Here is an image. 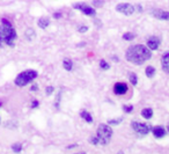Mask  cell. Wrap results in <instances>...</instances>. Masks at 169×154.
Returning a JSON list of instances; mask_svg holds the SVG:
<instances>
[{
	"mask_svg": "<svg viewBox=\"0 0 169 154\" xmlns=\"http://www.w3.org/2000/svg\"><path fill=\"white\" fill-rule=\"evenodd\" d=\"M12 150L14 151L15 153H20V152L22 151V145H21V144H14V145L12 146Z\"/></svg>",
	"mask_w": 169,
	"mask_h": 154,
	"instance_id": "cell-21",
	"label": "cell"
},
{
	"mask_svg": "<svg viewBox=\"0 0 169 154\" xmlns=\"http://www.w3.org/2000/svg\"><path fill=\"white\" fill-rule=\"evenodd\" d=\"M141 116L144 118H146V120H150L152 118V116H153V110L151 108H145L141 110Z\"/></svg>",
	"mask_w": 169,
	"mask_h": 154,
	"instance_id": "cell-15",
	"label": "cell"
},
{
	"mask_svg": "<svg viewBox=\"0 0 169 154\" xmlns=\"http://www.w3.org/2000/svg\"><path fill=\"white\" fill-rule=\"evenodd\" d=\"M136 8L138 9L139 13H141V12H142V7H141V6H140V5H137V6H136Z\"/></svg>",
	"mask_w": 169,
	"mask_h": 154,
	"instance_id": "cell-33",
	"label": "cell"
},
{
	"mask_svg": "<svg viewBox=\"0 0 169 154\" xmlns=\"http://www.w3.org/2000/svg\"><path fill=\"white\" fill-rule=\"evenodd\" d=\"M38 73L34 71V69H27V71H23L22 73H20L14 80V84L19 87H24L27 86L29 82H31L33 80H35L37 78Z\"/></svg>",
	"mask_w": 169,
	"mask_h": 154,
	"instance_id": "cell-3",
	"label": "cell"
},
{
	"mask_svg": "<svg viewBox=\"0 0 169 154\" xmlns=\"http://www.w3.org/2000/svg\"><path fill=\"white\" fill-rule=\"evenodd\" d=\"M123 110H124V112H126V114H130V112L133 110V105H124Z\"/></svg>",
	"mask_w": 169,
	"mask_h": 154,
	"instance_id": "cell-25",
	"label": "cell"
},
{
	"mask_svg": "<svg viewBox=\"0 0 169 154\" xmlns=\"http://www.w3.org/2000/svg\"><path fill=\"white\" fill-rule=\"evenodd\" d=\"M90 144H93V145H99V139H97V137H92L90 138Z\"/></svg>",
	"mask_w": 169,
	"mask_h": 154,
	"instance_id": "cell-27",
	"label": "cell"
},
{
	"mask_svg": "<svg viewBox=\"0 0 169 154\" xmlns=\"http://www.w3.org/2000/svg\"><path fill=\"white\" fill-rule=\"evenodd\" d=\"M151 57H152V51L142 44H136V45L130 46L125 54L127 62L137 64V65L144 64L148 59H151Z\"/></svg>",
	"mask_w": 169,
	"mask_h": 154,
	"instance_id": "cell-1",
	"label": "cell"
},
{
	"mask_svg": "<svg viewBox=\"0 0 169 154\" xmlns=\"http://www.w3.org/2000/svg\"><path fill=\"white\" fill-rule=\"evenodd\" d=\"M3 44H4V42H3V39L0 38V46H3Z\"/></svg>",
	"mask_w": 169,
	"mask_h": 154,
	"instance_id": "cell-36",
	"label": "cell"
},
{
	"mask_svg": "<svg viewBox=\"0 0 169 154\" xmlns=\"http://www.w3.org/2000/svg\"><path fill=\"white\" fill-rule=\"evenodd\" d=\"M24 36H26V38L28 41H33L36 37V34H35V30L33 28H28L27 30H26V33H24Z\"/></svg>",
	"mask_w": 169,
	"mask_h": 154,
	"instance_id": "cell-14",
	"label": "cell"
},
{
	"mask_svg": "<svg viewBox=\"0 0 169 154\" xmlns=\"http://www.w3.org/2000/svg\"><path fill=\"white\" fill-rule=\"evenodd\" d=\"M0 107H1V103H0Z\"/></svg>",
	"mask_w": 169,
	"mask_h": 154,
	"instance_id": "cell-40",
	"label": "cell"
},
{
	"mask_svg": "<svg viewBox=\"0 0 169 154\" xmlns=\"http://www.w3.org/2000/svg\"><path fill=\"white\" fill-rule=\"evenodd\" d=\"M131 127L133 129V131L137 132L138 135L140 136H146L148 135L151 131H152V125L148 123H141V122H138V121H135V122H131Z\"/></svg>",
	"mask_w": 169,
	"mask_h": 154,
	"instance_id": "cell-5",
	"label": "cell"
},
{
	"mask_svg": "<svg viewBox=\"0 0 169 154\" xmlns=\"http://www.w3.org/2000/svg\"><path fill=\"white\" fill-rule=\"evenodd\" d=\"M37 24H38V27L41 29H46V28L49 27V24H50V20L48 19V18H41L38 20Z\"/></svg>",
	"mask_w": 169,
	"mask_h": 154,
	"instance_id": "cell-13",
	"label": "cell"
},
{
	"mask_svg": "<svg viewBox=\"0 0 169 154\" xmlns=\"http://www.w3.org/2000/svg\"><path fill=\"white\" fill-rule=\"evenodd\" d=\"M79 33H86V31L88 30V27L87 26H81V27H79Z\"/></svg>",
	"mask_w": 169,
	"mask_h": 154,
	"instance_id": "cell-29",
	"label": "cell"
},
{
	"mask_svg": "<svg viewBox=\"0 0 169 154\" xmlns=\"http://www.w3.org/2000/svg\"><path fill=\"white\" fill-rule=\"evenodd\" d=\"M54 19H59V18H62V14H60V13H54Z\"/></svg>",
	"mask_w": 169,
	"mask_h": 154,
	"instance_id": "cell-31",
	"label": "cell"
},
{
	"mask_svg": "<svg viewBox=\"0 0 169 154\" xmlns=\"http://www.w3.org/2000/svg\"><path fill=\"white\" fill-rule=\"evenodd\" d=\"M38 89V87H37V85H33V87L30 88V90H33V92H35V90H37Z\"/></svg>",
	"mask_w": 169,
	"mask_h": 154,
	"instance_id": "cell-32",
	"label": "cell"
},
{
	"mask_svg": "<svg viewBox=\"0 0 169 154\" xmlns=\"http://www.w3.org/2000/svg\"><path fill=\"white\" fill-rule=\"evenodd\" d=\"M75 154H86V153H75Z\"/></svg>",
	"mask_w": 169,
	"mask_h": 154,
	"instance_id": "cell-38",
	"label": "cell"
},
{
	"mask_svg": "<svg viewBox=\"0 0 169 154\" xmlns=\"http://www.w3.org/2000/svg\"><path fill=\"white\" fill-rule=\"evenodd\" d=\"M100 67L102 69H110V65H109L105 60H103V59H102V60L100 62Z\"/></svg>",
	"mask_w": 169,
	"mask_h": 154,
	"instance_id": "cell-22",
	"label": "cell"
},
{
	"mask_svg": "<svg viewBox=\"0 0 169 154\" xmlns=\"http://www.w3.org/2000/svg\"><path fill=\"white\" fill-rule=\"evenodd\" d=\"M167 129H168V132H169V124H168V127H167Z\"/></svg>",
	"mask_w": 169,
	"mask_h": 154,
	"instance_id": "cell-39",
	"label": "cell"
},
{
	"mask_svg": "<svg viewBox=\"0 0 169 154\" xmlns=\"http://www.w3.org/2000/svg\"><path fill=\"white\" fill-rule=\"evenodd\" d=\"M116 11L118 13H122L124 15H132L136 12V7L132 6L131 4H126V3H122V4H118L116 6Z\"/></svg>",
	"mask_w": 169,
	"mask_h": 154,
	"instance_id": "cell-6",
	"label": "cell"
},
{
	"mask_svg": "<svg viewBox=\"0 0 169 154\" xmlns=\"http://www.w3.org/2000/svg\"><path fill=\"white\" fill-rule=\"evenodd\" d=\"M153 16L158 20H169V12L163 11V9H155L153 11Z\"/></svg>",
	"mask_w": 169,
	"mask_h": 154,
	"instance_id": "cell-10",
	"label": "cell"
},
{
	"mask_svg": "<svg viewBox=\"0 0 169 154\" xmlns=\"http://www.w3.org/2000/svg\"><path fill=\"white\" fill-rule=\"evenodd\" d=\"M93 6L96 8L102 7V6H103V0H94V1H93Z\"/></svg>",
	"mask_w": 169,
	"mask_h": 154,
	"instance_id": "cell-23",
	"label": "cell"
},
{
	"mask_svg": "<svg viewBox=\"0 0 169 154\" xmlns=\"http://www.w3.org/2000/svg\"><path fill=\"white\" fill-rule=\"evenodd\" d=\"M96 137L99 139V144L107 145V144H109V141H110V139L112 137V129L108 124H101L99 129H97Z\"/></svg>",
	"mask_w": 169,
	"mask_h": 154,
	"instance_id": "cell-4",
	"label": "cell"
},
{
	"mask_svg": "<svg viewBox=\"0 0 169 154\" xmlns=\"http://www.w3.org/2000/svg\"><path fill=\"white\" fill-rule=\"evenodd\" d=\"M112 60H114V62H118V58H117V57H112Z\"/></svg>",
	"mask_w": 169,
	"mask_h": 154,
	"instance_id": "cell-34",
	"label": "cell"
},
{
	"mask_svg": "<svg viewBox=\"0 0 169 154\" xmlns=\"http://www.w3.org/2000/svg\"><path fill=\"white\" fill-rule=\"evenodd\" d=\"M18 34L14 27L12 26V23L6 19L1 20L0 23V38L3 39V42L6 43L9 46H14V42H15Z\"/></svg>",
	"mask_w": 169,
	"mask_h": 154,
	"instance_id": "cell-2",
	"label": "cell"
},
{
	"mask_svg": "<svg viewBox=\"0 0 169 154\" xmlns=\"http://www.w3.org/2000/svg\"><path fill=\"white\" fill-rule=\"evenodd\" d=\"M145 73H146V75L148 78L154 77V75H155V67H154V66H147Z\"/></svg>",
	"mask_w": 169,
	"mask_h": 154,
	"instance_id": "cell-18",
	"label": "cell"
},
{
	"mask_svg": "<svg viewBox=\"0 0 169 154\" xmlns=\"http://www.w3.org/2000/svg\"><path fill=\"white\" fill-rule=\"evenodd\" d=\"M160 43H161V39L159 38L158 36H152V37H150V38L147 39V48L151 51L158 50Z\"/></svg>",
	"mask_w": 169,
	"mask_h": 154,
	"instance_id": "cell-8",
	"label": "cell"
},
{
	"mask_svg": "<svg viewBox=\"0 0 169 154\" xmlns=\"http://www.w3.org/2000/svg\"><path fill=\"white\" fill-rule=\"evenodd\" d=\"M161 65H162V69H163L167 74H169V51L165 52L163 56H162Z\"/></svg>",
	"mask_w": 169,
	"mask_h": 154,
	"instance_id": "cell-11",
	"label": "cell"
},
{
	"mask_svg": "<svg viewBox=\"0 0 169 154\" xmlns=\"http://www.w3.org/2000/svg\"><path fill=\"white\" fill-rule=\"evenodd\" d=\"M75 146H77V145H71V146H69L67 148H73V147H75Z\"/></svg>",
	"mask_w": 169,
	"mask_h": 154,
	"instance_id": "cell-35",
	"label": "cell"
},
{
	"mask_svg": "<svg viewBox=\"0 0 169 154\" xmlns=\"http://www.w3.org/2000/svg\"><path fill=\"white\" fill-rule=\"evenodd\" d=\"M114 92L116 95H124L127 92V85L125 82H117L114 86Z\"/></svg>",
	"mask_w": 169,
	"mask_h": 154,
	"instance_id": "cell-9",
	"label": "cell"
},
{
	"mask_svg": "<svg viewBox=\"0 0 169 154\" xmlns=\"http://www.w3.org/2000/svg\"><path fill=\"white\" fill-rule=\"evenodd\" d=\"M129 79H130V82L133 86H136L137 84H138V77H137V74H136V73H130V74H129Z\"/></svg>",
	"mask_w": 169,
	"mask_h": 154,
	"instance_id": "cell-19",
	"label": "cell"
},
{
	"mask_svg": "<svg viewBox=\"0 0 169 154\" xmlns=\"http://www.w3.org/2000/svg\"><path fill=\"white\" fill-rule=\"evenodd\" d=\"M73 8L74 9L80 11L82 14H84V15L93 16V15H95L96 14L95 8H93L92 6H88V5H86V4H74Z\"/></svg>",
	"mask_w": 169,
	"mask_h": 154,
	"instance_id": "cell-7",
	"label": "cell"
},
{
	"mask_svg": "<svg viewBox=\"0 0 169 154\" xmlns=\"http://www.w3.org/2000/svg\"><path fill=\"white\" fill-rule=\"evenodd\" d=\"M120 122H122V118H118V120H109V121H108V123L111 124V125H118Z\"/></svg>",
	"mask_w": 169,
	"mask_h": 154,
	"instance_id": "cell-24",
	"label": "cell"
},
{
	"mask_svg": "<svg viewBox=\"0 0 169 154\" xmlns=\"http://www.w3.org/2000/svg\"><path fill=\"white\" fill-rule=\"evenodd\" d=\"M135 37H136V34H133V33H125V34L123 35V39H125V41H132Z\"/></svg>",
	"mask_w": 169,
	"mask_h": 154,
	"instance_id": "cell-20",
	"label": "cell"
},
{
	"mask_svg": "<svg viewBox=\"0 0 169 154\" xmlns=\"http://www.w3.org/2000/svg\"><path fill=\"white\" fill-rule=\"evenodd\" d=\"M54 86H49V87H46V89H45L46 95H51V94L54 93Z\"/></svg>",
	"mask_w": 169,
	"mask_h": 154,
	"instance_id": "cell-26",
	"label": "cell"
},
{
	"mask_svg": "<svg viewBox=\"0 0 169 154\" xmlns=\"http://www.w3.org/2000/svg\"><path fill=\"white\" fill-rule=\"evenodd\" d=\"M63 67L66 71H71V69H73V62L71 59H69V58H66V59H64V62H63Z\"/></svg>",
	"mask_w": 169,
	"mask_h": 154,
	"instance_id": "cell-16",
	"label": "cell"
},
{
	"mask_svg": "<svg viewBox=\"0 0 169 154\" xmlns=\"http://www.w3.org/2000/svg\"><path fill=\"white\" fill-rule=\"evenodd\" d=\"M152 133H153V136L155 137V138H163L166 136V129L163 126H154L153 129H152Z\"/></svg>",
	"mask_w": 169,
	"mask_h": 154,
	"instance_id": "cell-12",
	"label": "cell"
},
{
	"mask_svg": "<svg viewBox=\"0 0 169 154\" xmlns=\"http://www.w3.org/2000/svg\"><path fill=\"white\" fill-rule=\"evenodd\" d=\"M37 107H38V101H33L31 108H37Z\"/></svg>",
	"mask_w": 169,
	"mask_h": 154,
	"instance_id": "cell-30",
	"label": "cell"
},
{
	"mask_svg": "<svg viewBox=\"0 0 169 154\" xmlns=\"http://www.w3.org/2000/svg\"><path fill=\"white\" fill-rule=\"evenodd\" d=\"M60 95H62V94L59 93V94L57 95V97H56V102H54V105H56V108H59V103H58V102H60Z\"/></svg>",
	"mask_w": 169,
	"mask_h": 154,
	"instance_id": "cell-28",
	"label": "cell"
},
{
	"mask_svg": "<svg viewBox=\"0 0 169 154\" xmlns=\"http://www.w3.org/2000/svg\"><path fill=\"white\" fill-rule=\"evenodd\" d=\"M118 154H124V153H123V152H119V153H118Z\"/></svg>",
	"mask_w": 169,
	"mask_h": 154,
	"instance_id": "cell-37",
	"label": "cell"
},
{
	"mask_svg": "<svg viewBox=\"0 0 169 154\" xmlns=\"http://www.w3.org/2000/svg\"><path fill=\"white\" fill-rule=\"evenodd\" d=\"M80 116L84 118V121H86V122H87V123H92V122H93V117L88 111H84H84H81Z\"/></svg>",
	"mask_w": 169,
	"mask_h": 154,
	"instance_id": "cell-17",
	"label": "cell"
}]
</instances>
